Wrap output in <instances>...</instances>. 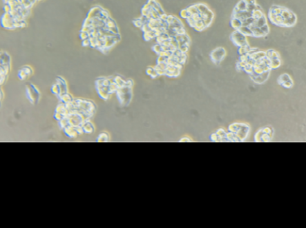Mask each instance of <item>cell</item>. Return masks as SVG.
<instances>
[{
	"label": "cell",
	"instance_id": "obj_1",
	"mask_svg": "<svg viewBox=\"0 0 306 228\" xmlns=\"http://www.w3.org/2000/svg\"><path fill=\"white\" fill-rule=\"evenodd\" d=\"M132 23L142 32L145 41H156L151 49L157 56L154 66L157 76H180L191 45L183 20L167 14L159 0H147Z\"/></svg>",
	"mask_w": 306,
	"mask_h": 228
},
{
	"label": "cell",
	"instance_id": "obj_2",
	"mask_svg": "<svg viewBox=\"0 0 306 228\" xmlns=\"http://www.w3.org/2000/svg\"><path fill=\"white\" fill-rule=\"evenodd\" d=\"M82 45L108 54L121 40V33L110 12L101 5L90 7L79 33Z\"/></svg>",
	"mask_w": 306,
	"mask_h": 228
},
{
	"label": "cell",
	"instance_id": "obj_3",
	"mask_svg": "<svg viewBox=\"0 0 306 228\" xmlns=\"http://www.w3.org/2000/svg\"><path fill=\"white\" fill-rule=\"evenodd\" d=\"M180 18L196 32H203L212 25L215 20V13L210 6L202 2L194 3L182 9Z\"/></svg>",
	"mask_w": 306,
	"mask_h": 228
},
{
	"label": "cell",
	"instance_id": "obj_4",
	"mask_svg": "<svg viewBox=\"0 0 306 228\" xmlns=\"http://www.w3.org/2000/svg\"><path fill=\"white\" fill-rule=\"evenodd\" d=\"M25 96L30 104L37 105L40 101L41 93L35 84L27 82L25 84Z\"/></svg>",
	"mask_w": 306,
	"mask_h": 228
},
{
	"label": "cell",
	"instance_id": "obj_5",
	"mask_svg": "<svg viewBox=\"0 0 306 228\" xmlns=\"http://www.w3.org/2000/svg\"><path fill=\"white\" fill-rule=\"evenodd\" d=\"M51 91L56 97H57V99L68 93L69 92L68 85L66 79L62 76H57L55 80V82L51 87Z\"/></svg>",
	"mask_w": 306,
	"mask_h": 228
},
{
	"label": "cell",
	"instance_id": "obj_6",
	"mask_svg": "<svg viewBox=\"0 0 306 228\" xmlns=\"http://www.w3.org/2000/svg\"><path fill=\"white\" fill-rule=\"evenodd\" d=\"M12 69V58L6 51H0V72L10 74Z\"/></svg>",
	"mask_w": 306,
	"mask_h": 228
},
{
	"label": "cell",
	"instance_id": "obj_7",
	"mask_svg": "<svg viewBox=\"0 0 306 228\" xmlns=\"http://www.w3.org/2000/svg\"><path fill=\"white\" fill-rule=\"evenodd\" d=\"M226 55H227L226 49L222 47H218V48H216L215 49H213L211 52H210L209 57L214 65H220L221 62L224 60V58L226 57Z\"/></svg>",
	"mask_w": 306,
	"mask_h": 228
},
{
	"label": "cell",
	"instance_id": "obj_8",
	"mask_svg": "<svg viewBox=\"0 0 306 228\" xmlns=\"http://www.w3.org/2000/svg\"><path fill=\"white\" fill-rule=\"evenodd\" d=\"M34 74V70L30 65H23L20 68L17 72V77L20 81H25L30 78Z\"/></svg>",
	"mask_w": 306,
	"mask_h": 228
},
{
	"label": "cell",
	"instance_id": "obj_9",
	"mask_svg": "<svg viewBox=\"0 0 306 228\" xmlns=\"http://www.w3.org/2000/svg\"><path fill=\"white\" fill-rule=\"evenodd\" d=\"M231 40L233 41V43L236 46L244 47V46L247 45L245 35H244L242 32H240L239 30H236L231 34Z\"/></svg>",
	"mask_w": 306,
	"mask_h": 228
},
{
	"label": "cell",
	"instance_id": "obj_10",
	"mask_svg": "<svg viewBox=\"0 0 306 228\" xmlns=\"http://www.w3.org/2000/svg\"><path fill=\"white\" fill-rule=\"evenodd\" d=\"M63 130H64V132H65L66 135L67 137H69V138L75 139L78 136H80V134H79V132H78V131H77L75 126L68 125L67 127H66L65 129H63Z\"/></svg>",
	"mask_w": 306,
	"mask_h": 228
},
{
	"label": "cell",
	"instance_id": "obj_11",
	"mask_svg": "<svg viewBox=\"0 0 306 228\" xmlns=\"http://www.w3.org/2000/svg\"><path fill=\"white\" fill-rule=\"evenodd\" d=\"M82 128L84 131V133H92L95 130V126L94 124L90 121V120H86L84 121V123H82Z\"/></svg>",
	"mask_w": 306,
	"mask_h": 228
},
{
	"label": "cell",
	"instance_id": "obj_12",
	"mask_svg": "<svg viewBox=\"0 0 306 228\" xmlns=\"http://www.w3.org/2000/svg\"><path fill=\"white\" fill-rule=\"evenodd\" d=\"M73 99H75V98L71 95V93L68 92V93H66V94L61 96L58 99H59V102H63V103H66H66H69V102L73 101Z\"/></svg>",
	"mask_w": 306,
	"mask_h": 228
},
{
	"label": "cell",
	"instance_id": "obj_13",
	"mask_svg": "<svg viewBox=\"0 0 306 228\" xmlns=\"http://www.w3.org/2000/svg\"><path fill=\"white\" fill-rule=\"evenodd\" d=\"M109 140H110V135H109L108 132H101L99 135L98 136V139H97V141H98L99 142H107V141H108Z\"/></svg>",
	"mask_w": 306,
	"mask_h": 228
},
{
	"label": "cell",
	"instance_id": "obj_14",
	"mask_svg": "<svg viewBox=\"0 0 306 228\" xmlns=\"http://www.w3.org/2000/svg\"><path fill=\"white\" fill-rule=\"evenodd\" d=\"M146 74H147V75H149L152 79H156V78L159 77V76H157V72H156L155 68L153 66H149V67H148L146 69Z\"/></svg>",
	"mask_w": 306,
	"mask_h": 228
},
{
	"label": "cell",
	"instance_id": "obj_15",
	"mask_svg": "<svg viewBox=\"0 0 306 228\" xmlns=\"http://www.w3.org/2000/svg\"><path fill=\"white\" fill-rule=\"evenodd\" d=\"M8 74H6V72H0V86H2L5 82L7 81L8 79Z\"/></svg>",
	"mask_w": 306,
	"mask_h": 228
},
{
	"label": "cell",
	"instance_id": "obj_16",
	"mask_svg": "<svg viewBox=\"0 0 306 228\" xmlns=\"http://www.w3.org/2000/svg\"><path fill=\"white\" fill-rule=\"evenodd\" d=\"M66 116H64V115H62V114H60V113H57V112H55V115H54V118L57 121V122H59V121H61L63 118H64Z\"/></svg>",
	"mask_w": 306,
	"mask_h": 228
},
{
	"label": "cell",
	"instance_id": "obj_17",
	"mask_svg": "<svg viewBox=\"0 0 306 228\" xmlns=\"http://www.w3.org/2000/svg\"><path fill=\"white\" fill-rule=\"evenodd\" d=\"M210 141L213 142H218V135L217 132H213L211 135H210Z\"/></svg>",
	"mask_w": 306,
	"mask_h": 228
},
{
	"label": "cell",
	"instance_id": "obj_18",
	"mask_svg": "<svg viewBox=\"0 0 306 228\" xmlns=\"http://www.w3.org/2000/svg\"><path fill=\"white\" fill-rule=\"evenodd\" d=\"M4 98H5V94H4V90H3V89L1 88V86H0V107H1V105H2V103H3Z\"/></svg>",
	"mask_w": 306,
	"mask_h": 228
},
{
	"label": "cell",
	"instance_id": "obj_19",
	"mask_svg": "<svg viewBox=\"0 0 306 228\" xmlns=\"http://www.w3.org/2000/svg\"><path fill=\"white\" fill-rule=\"evenodd\" d=\"M179 141L180 142H192V141H193V140H192L190 137L185 136V137H182L180 140H179Z\"/></svg>",
	"mask_w": 306,
	"mask_h": 228
}]
</instances>
